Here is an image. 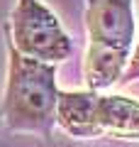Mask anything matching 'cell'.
<instances>
[{
  "instance_id": "6da1fadb",
  "label": "cell",
  "mask_w": 139,
  "mask_h": 147,
  "mask_svg": "<svg viewBox=\"0 0 139 147\" xmlns=\"http://www.w3.org/2000/svg\"><path fill=\"white\" fill-rule=\"evenodd\" d=\"M5 52L7 81L0 103V125L15 135H37L41 140H49L56 125V64L22 57L12 47L7 32Z\"/></svg>"
},
{
  "instance_id": "7a4b0ae2",
  "label": "cell",
  "mask_w": 139,
  "mask_h": 147,
  "mask_svg": "<svg viewBox=\"0 0 139 147\" xmlns=\"http://www.w3.org/2000/svg\"><path fill=\"white\" fill-rule=\"evenodd\" d=\"M86 84L103 93L120 84L132 57L134 10L132 0H86Z\"/></svg>"
},
{
  "instance_id": "3957f363",
  "label": "cell",
  "mask_w": 139,
  "mask_h": 147,
  "mask_svg": "<svg viewBox=\"0 0 139 147\" xmlns=\"http://www.w3.org/2000/svg\"><path fill=\"white\" fill-rule=\"evenodd\" d=\"M56 125L76 140H139V100L120 93L59 91Z\"/></svg>"
},
{
  "instance_id": "277c9868",
  "label": "cell",
  "mask_w": 139,
  "mask_h": 147,
  "mask_svg": "<svg viewBox=\"0 0 139 147\" xmlns=\"http://www.w3.org/2000/svg\"><path fill=\"white\" fill-rule=\"evenodd\" d=\"M3 30L7 32L12 47L27 59L59 64L73 54L71 37L41 0H17L10 22H5Z\"/></svg>"
},
{
  "instance_id": "5b68a950",
  "label": "cell",
  "mask_w": 139,
  "mask_h": 147,
  "mask_svg": "<svg viewBox=\"0 0 139 147\" xmlns=\"http://www.w3.org/2000/svg\"><path fill=\"white\" fill-rule=\"evenodd\" d=\"M134 79H139V42H137V47H134L132 57H129V64H127V69H124L120 84H129V81H134Z\"/></svg>"
}]
</instances>
